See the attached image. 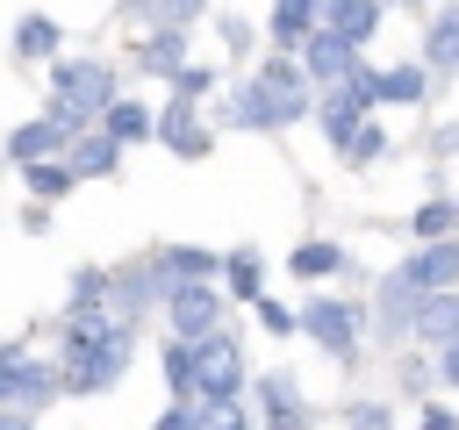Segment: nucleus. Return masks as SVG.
<instances>
[{"label": "nucleus", "mask_w": 459, "mask_h": 430, "mask_svg": "<svg viewBox=\"0 0 459 430\" xmlns=\"http://www.w3.org/2000/svg\"><path fill=\"white\" fill-rule=\"evenodd\" d=\"M65 366H72V387H108V380H122V366H129V330L115 322V308H93V301L72 308V322H65Z\"/></svg>", "instance_id": "nucleus-1"}, {"label": "nucleus", "mask_w": 459, "mask_h": 430, "mask_svg": "<svg viewBox=\"0 0 459 430\" xmlns=\"http://www.w3.org/2000/svg\"><path fill=\"white\" fill-rule=\"evenodd\" d=\"M115 93H108V72L100 64H57L50 72V122H65V129H79L86 115H100Z\"/></svg>", "instance_id": "nucleus-2"}, {"label": "nucleus", "mask_w": 459, "mask_h": 430, "mask_svg": "<svg viewBox=\"0 0 459 430\" xmlns=\"http://www.w3.org/2000/svg\"><path fill=\"white\" fill-rule=\"evenodd\" d=\"M237 387H244V351L230 337H215V330L194 337L186 344V394L208 401V394H237Z\"/></svg>", "instance_id": "nucleus-3"}, {"label": "nucleus", "mask_w": 459, "mask_h": 430, "mask_svg": "<svg viewBox=\"0 0 459 430\" xmlns=\"http://www.w3.org/2000/svg\"><path fill=\"white\" fill-rule=\"evenodd\" d=\"M165 308H172V337H179V344L208 337V330H215V315H222L215 287H201V280H172V287H165Z\"/></svg>", "instance_id": "nucleus-4"}, {"label": "nucleus", "mask_w": 459, "mask_h": 430, "mask_svg": "<svg viewBox=\"0 0 459 430\" xmlns=\"http://www.w3.org/2000/svg\"><path fill=\"white\" fill-rule=\"evenodd\" d=\"M301 330H308L330 358H344V366H351V351H359V308H344V301H308Z\"/></svg>", "instance_id": "nucleus-5"}, {"label": "nucleus", "mask_w": 459, "mask_h": 430, "mask_svg": "<svg viewBox=\"0 0 459 430\" xmlns=\"http://www.w3.org/2000/svg\"><path fill=\"white\" fill-rule=\"evenodd\" d=\"M57 373L36 366L29 351H0V408H29V401H50Z\"/></svg>", "instance_id": "nucleus-6"}, {"label": "nucleus", "mask_w": 459, "mask_h": 430, "mask_svg": "<svg viewBox=\"0 0 459 430\" xmlns=\"http://www.w3.org/2000/svg\"><path fill=\"white\" fill-rule=\"evenodd\" d=\"M258 93H265V108H273V122H294V115L308 108V72H301L294 57H273V64L258 72Z\"/></svg>", "instance_id": "nucleus-7"}, {"label": "nucleus", "mask_w": 459, "mask_h": 430, "mask_svg": "<svg viewBox=\"0 0 459 430\" xmlns=\"http://www.w3.org/2000/svg\"><path fill=\"white\" fill-rule=\"evenodd\" d=\"M301 43H308V64H301L308 79H337V86H344V79L359 72V43H344L337 29H323V36H301Z\"/></svg>", "instance_id": "nucleus-8"}, {"label": "nucleus", "mask_w": 459, "mask_h": 430, "mask_svg": "<svg viewBox=\"0 0 459 430\" xmlns=\"http://www.w3.org/2000/svg\"><path fill=\"white\" fill-rule=\"evenodd\" d=\"M402 272H409V280H416L423 294H430V287H452V280H459V244L430 236V244H423V251H416V258H409Z\"/></svg>", "instance_id": "nucleus-9"}, {"label": "nucleus", "mask_w": 459, "mask_h": 430, "mask_svg": "<svg viewBox=\"0 0 459 430\" xmlns=\"http://www.w3.org/2000/svg\"><path fill=\"white\" fill-rule=\"evenodd\" d=\"M416 301H423V287H416L409 272H387V280H380V330L402 337V330L416 322Z\"/></svg>", "instance_id": "nucleus-10"}, {"label": "nucleus", "mask_w": 459, "mask_h": 430, "mask_svg": "<svg viewBox=\"0 0 459 430\" xmlns=\"http://www.w3.org/2000/svg\"><path fill=\"white\" fill-rule=\"evenodd\" d=\"M409 330H423L430 344L459 337V294H452V287H430V294L416 301V322H409Z\"/></svg>", "instance_id": "nucleus-11"}, {"label": "nucleus", "mask_w": 459, "mask_h": 430, "mask_svg": "<svg viewBox=\"0 0 459 430\" xmlns=\"http://www.w3.org/2000/svg\"><path fill=\"white\" fill-rule=\"evenodd\" d=\"M359 86H366V100H423V72L416 64H394V72H359Z\"/></svg>", "instance_id": "nucleus-12"}, {"label": "nucleus", "mask_w": 459, "mask_h": 430, "mask_svg": "<svg viewBox=\"0 0 459 430\" xmlns=\"http://www.w3.org/2000/svg\"><path fill=\"white\" fill-rule=\"evenodd\" d=\"M330 29H337L344 43H366V36L380 29V7H373V0H337V7H330Z\"/></svg>", "instance_id": "nucleus-13"}, {"label": "nucleus", "mask_w": 459, "mask_h": 430, "mask_svg": "<svg viewBox=\"0 0 459 430\" xmlns=\"http://www.w3.org/2000/svg\"><path fill=\"white\" fill-rule=\"evenodd\" d=\"M65 136H72V129H65V122H50V115H43V122H29V129H14V143H7V150H14V158H22V165H29V158H43V150H57V143H65Z\"/></svg>", "instance_id": "nucleus-14"}, {"label": "nucleus", "mask_w": 459, "mask_h": 430, "mask_svg": "<svg viewBox=\"0 0 459 430\" xmlns=\"http://www.w3.org/2000/svg\"><path fill=\"white\" fill-rule=\"evenodd\" d=\"M308 29H316V7H308V0H273V43H280V50L301 43Z\"/></svg>", "instance_id": "nucleus-15"}, {"label": "nucleus", "mask_w": 459, "mask_h": 430, "mask_svg": "<svg viewBox=\"0 0 459 430\" xmlns=\"http://www.w3.org/2000/svg\"><path fill=\"white\" fill-rule=\"evenodd\" d=\"M158 136H165L172 150H186V158H201V150H208V136L194 129V115H186V108H165V115H158Z\"/></svg>", "instance_id": "nucleus-16"}, {"label": "nucleus", "mask_w": 459, "mask_h": 430, "mask_svg": "<svg viewBox=\"0 0 459 430\" xmlns=\"http://www.w3.org/2000/svg\"><path fill=\"white\" fill-rule=\"evenodd\" d=\"M430 64H437V72H459V7H445V14L430 22Z\"/></svg>", "instance_id": "nucleus-17"}, {"label": "nucleus", "mask_w": 459, "mask_h": 430, "mask_svg": "<svg viewBox=\"0 0 459 430\" xmlns=\"http://www.w3.org/2000/svg\"><path fill=\"white\" fill-rule=\"evenodd\" d=\"M14 50H22V57H50V50H57V22H50V14H22Z\"/></svg>", "instance_id": "nucleus-18"}, {"label": "nucleus", "mask_w": 459, "mask_h": 430, "mask_svg": "<svg viewBox=\"0 0 459 430\" xmlns=\"http://www.w3.org/2000/svg\"><path fill=\"white\" fill-rule=\"evenodd\" d=\"M230 122H244V129H265V122H273V108H265V93H258V79L230 93Z\"/></svg>", "instance_id": "nucleus-19"}, {"label": "nucleus", "mask_w": 459, "mask_h": 430, "mask_svg": "<svg viewBox=\"0 0 459 430\" xmlns=\"http://www.w3.org/2000/svg\"><path fill=\"white\" fill-rule=\"evenodd\" d=\"M100 115H108V136H115V143H129V136H143V129H151V115H143L136 100H108Z\"/></svg>", "instance_id": "nucleus-20"}, {"label": "nucleus", "mask_w": 459, "mask_h": 430, "mask_svg": "<svg viewBox=\"0 0 459 430\" xmlns=\"http://www.w3.org/2000/svg\"><path fill=\"white\" fill-rule=\"evenodd\" d=\"M265 408H273V430H301V394L287 380H265Z\"/></svg>", "instance_id": "nucleus-21"}, {"label": "nucleus", "mask_w": 459, "mask_h": 430, "mask_svg": "<svg viewBox=\"0 0 459 430\" xmlns=\"http://www.w3.org/2000/svg\"><path fill=\"white\" fill-rule=\"evenodd\" d=\"M208 272V251H165L158 258V287H172V280H201Z\"/></svg>", "instance_id": "nucleus-22"}, {"label": "nucleus", "mask_w": 459, "mask_h": 430, "mask_svg": "<svg viewBox=\"0 0 459 430\" xmlns=\"http://www.w3.org/2000/svg\"><path fill=\"white\" fill-rule=\"evenodd\" d=\"M337 265H344L337 244H301V251H294V272H308V280H323V272H337Z\"/></svg>", "instance_id": "nucleus-23"}, {"label": "nucleus", "mask_w": 459, "mask_h": 430, "mask_svg": "<svg viewBox=\"0 0 459 430\" xmlns=\"http://www.w3.org/2000/svg\"><path fill=\"white\" fill-rule=\"evenodd\" d=\"M29 186H36L43 201H57V194H72V172H65V165H43V158H29Z\"/></svg>", "instance_id": "nucleus-24"}, {"label": "nucleus", "mask_w": 459, "mask_h": 430, "mask_svg": "<svg viewBox=\"0 0 459 430\" xmlns=\"http://www.w3.org/2000/svg\"><path fill=\"white\" fill-rule=\"evenodd\" d=\"M108 165H115V136H100V143L79 150V172H108Z\"/></svg>", "instance_id": "nucleus-25"}, {"label": "nucleus", "mask_w": 459, "mask_h": 430, "mask_svg": "<svg viewBox=\"0 0 459 430\" xmlns=\"http://www.w3.org/2000/svg\"><path fill=\"white\" fill-rule=\"evenodd\" d=\"M452 215H459L452 201H430V208H416V229H423V236H437V229H445Z\"/></svg>", "instance_id": "nucleus-26"}, {"label": "nucleus", "mask_w": 459, "mask_h": 430, "mask_svg": "<svg viewBox=\"0 0 459 430\" xmlns=\"http://www.w3.org/2000/svg\"><path fill=\"white\" fill-rule=\"evenodd\" d=\"M344 423H351V430H387V408H380V401H359Z\"/></svg>", "instance_id": "nucleus-27"}, {"label": "nucleus", "mask_w": 459, "mask_h": 430, "mask_svg": "<svg viewBox=\"0 0 459 430\" xmlns=\"http://www.w3.org/2000/svg\"><path fill=\"white\" fill-rule=\"evenodd\" d=\"M143 57H151V64H158V72H165V64H179V29H172V36H158V43H151V50H143Z\"/></svg>", "instance_id": "nucleus-28"}, {"label": "nucleus", "mask_w": 459, "mask_h": 430, "mask_svg": "<svg viewBox=\"0 0 459 430\" xmlns=\"http://www.w3.org/2000/svg\"><path fill=\"white\" fill-rule=\"evenodd\" d=\"M165 380L186 394V344H165Z\"/></svg>", "instance_id": "nucleus-29"}, {"label": "nucleus", "mask_w": 459, "mask_h": 430, "mask_svg": "<svg viewBox=\"0 0 459 430\" xmlns=\"http://www.w3.org/2000/svg\"><path fill=\"white\" fill-rule=\"evenodd\" d=\"M230 280H237V294H251V287H258V265H251V258H237V265H230Z\"/></svg>", "instance_id": "nucleus-30"}, {"label": "nucleus", "mask_w": 459, "mask_h": 430, "mask_svg": "<svg viewBox=\"0 0 459 430\" xmlns=\"http://www.w3.org/2000/svg\"><path fill=\"white\" fill-rule=\"evenodd\" d=\"M437 373H445V380L459 387V337H445V358H437Z\"/></svg>", "instance_id": "nucleus-31"}, {"label": "nucleus", "mask_w": 459, "mask_h": 430, "mask_svg": "<svg viewBox=\"0 0 459 430\" xmlns=\"http://www.w3.org/2000/svg\"><path fill=\"white\" fill-rule=\"evenodd\" d=\"M423 430H459V416L452 408H423Z\"/></svg>", "instance_id": "nucleus-32"}, {"label": "nucleus", "mask_w": 459, "mask_h": 430, "mask_svg": "<svg viewBox=\"0 0 459 430\" xmlns=\"http://www.w3.org/2000/svg\"><path fill=\"white\" fill-rule=\"evenodd\" d=\"M158 430H194V416H186V408H165V416H158Z\"/></svg>", "instance_id": "nucleus-33"}, {"label": "nucleus", "mask_w": 459, "mask_h": 430, "mask_svg": "<svg viewBox=\"0 0 459 430\" xmlns=\"http://www.w3.org/2000/svg\"><path fill=\"white\" fill-rule=\"evenodd\" d=\"M165 7H172L179 22H186V14H201V0H165Z\"/></svg>", "instance_id": "nucleus-34"}, {"label": "nucleus", "mask_w": 459, "mask_h": 430, "mask_svg": "<svg viewBox=\"0 0 459 430\" xmlns=\"http://www.w3.org/2000/svg\"><path fill=\"white\" fill-rule=\"evenodd\" d=\"M0 430H29V423H22V408H0Z\"/></svg>", "instance_id": "nucleus-35"}]
</instances>
